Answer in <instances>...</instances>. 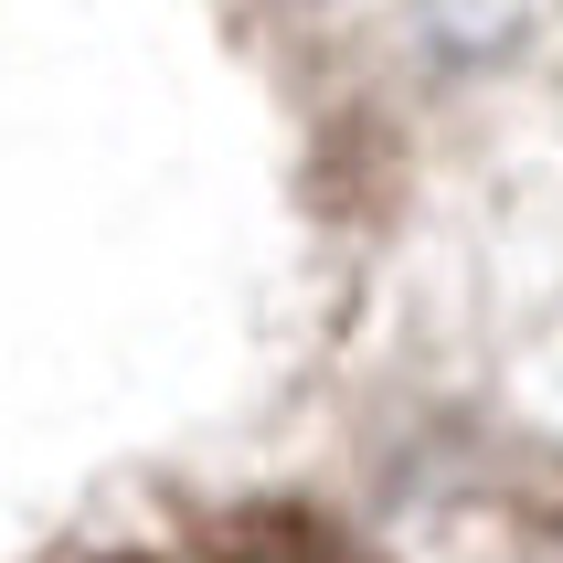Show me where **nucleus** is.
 Wrapping results in <instances>:
<instances>
[{
	"instance_id": "nucleus-1",
	"label": "nucleus",
	"mask_w": 563,
	"mask_h": 563,
	"mask_svg": "<svg viewBox=\"0 0 563 563\" xmlns=\"http://www.w3.org/2000/svg\"><path fill=\"white\" fill-rule=\"evenodd\" d=\"M213 563H351V542L319 510H245V521H223Z\"/></svg>"
}]
</instances>
